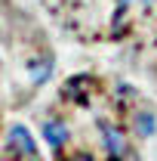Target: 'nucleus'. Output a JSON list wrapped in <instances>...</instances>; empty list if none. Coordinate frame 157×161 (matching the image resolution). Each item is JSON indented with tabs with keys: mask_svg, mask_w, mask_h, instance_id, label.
Wrapping results in <instances>:
<instances>
[{
	"mask_svg": "<svg viewBox=\"0 0 157 161\" xmlns=\"http://www.w3.org/2000/svg\"><path fill=\"white\" fill-rule=\"evenodd\" d=\"M68 161H96L93 155H86V152H77V155H71Z\"/></svg>",
	"mask_w": 157,
	"mask_h": 161,
	"instance_id": "nucleus-5",
	"label": "nucleus"
},
{
	"mask_svg": "<svg viewBox=\"0 0 157 161\" xmlns=\"http://www.w3.org/2000/svg\"><path fill=\"white\" fill-rule=\"evenodd\" d=\"M43 140H46V146L49 149H62L65 142H68V124H62V121H56V118H49V121H43Z\"/></svg>",
	"mask_w": 157,
	"mask_h": 161,
	"instance_id": "nucleus-2",
	"label": "nucleus"
},
{
	"mask_svg": "<svg viewBox=\"0 0 157 161\" xmlns=\"http://www.w3.org/2000/svg\"><path fill=\"white\" fill-rule=\"evenodd\" d=\"M9 142H13V146H19V152H22V155H28V158H34V155H37V146H34L31 133H28L25 127H13V130H9Z\"/></svg>",
	"mask_w": 157,
	"mask_h": 161,
	"instance_id": "nucleus-3",
	"label": "nucleus"
},
{
	"mask_svg": "<svg viewBox=\"0 0 157 161\" xmlns=\"http://www.w3.org/2000/svg\"><path fill=\"white\" fill-rule=\"evenodd\" d=\"M154 130H157V118H154V112H136V133L139 136H154Z\"/></svg>",
	"mask_w": 157,
	"mask_h": 161,
	"instance_id": "nucleus-4",
	"label": "nucleus"
},
{
	"mask_svg": "<svg viewBox=\"0 0 157 161\" xmlns=\"http://www.w3.org/2000/svg\"><path fill=\"white\" fill-rule=\"evenodd\" d=\"M102 142H105V149H108V155L111 158H126V152H129V142L123 136V130L114 127V124H102Z\"/></svg>",
	"mask_w": 157,
	"mask_h": 161,
	"instance_id": "nucleus-1",
	"label": "nucleus"
}]
</instances>
